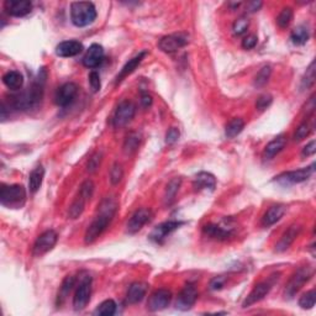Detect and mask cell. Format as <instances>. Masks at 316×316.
<instances>
[{"label":"cell","instance_id":"15","mask_svg":"<svg viewBox=\"0 0 316 316\" xmlns=\"http://www.w3.org/2000/svg\"><path fill=\"white\" fill-rule=\"evenodd\" d=\"M103 61H104V49L98 43L92 44L83 57V64L88 68H97Z\"/></svg>","mask_w":316,"mask_h":316},{"label":"cell","instance_id":"40","mask_svg":"<svg viewBox=\"0 0 316 316\" xmlns=\"http://www.w3.org/2000/svg\"><path fill=\"white\" fill-rule=\"evenodd\" d=\"M248 25H250V22H248V20L246 18L237 19V20L235 21L234 26H232L234 33H235V35H237V36L242 35V33H245L246 31H247Z\"/></svg>","mask_w":316,"mask_h":316},{"label":"cell","instance_id":"31","mask_svg":"<svg viewBox=\"0 0 316 316\" xmlns=\"http://www.w3.org/2000/svg\"><path fill=\"white\" fill-rule=\"evenodd\" d=\"M116 312V303L111 299H108V300L103 301L99 306L95 309L94 315H99V316H111Z\"/></svg>","mask_w":316,"mask_h":316},{"label":"cell","instance_id":"3","mask_svg":"<svg viewBox=\"0 0 316 316\" xmlns=\"http://www.w3.org/2000/svg\"><path fill=\"white\" fill-rule=\"evenodd\" d=\"M97 19V9L93 3L77 2L71 5V20L74 26L85 27Z\"/></svg>","mask_w":316,"mask_h":316},{"label":"cell","instance_id":"52","mask_svg":"<svg viewBox=\"0 0 316 316\" xmlns=\"http://www.w3.org/2000/svg\"><path fill=\"white\" fill-rule=\"evenodd\" d=\"M262 7V3L261 2H253V3H251V4H248V10L250 11H257L259 9V8Z\"/></svg>","mask_w":316,"mask_h":316},{"label":"cell","instance_id":"50","mask_svg":"<svg viewBox=\"0 0 316 316\" xmlns=\"http://www.w3.org/2000/svg\"><path fill=\"white\" fill-rule=\"evenodd\" d=\"M316 152V144L315 141H311L309 145H306L303 150V156L307 157V156H312Z\"/></svg>","mask_w":316,"mask_h":316},{"label":"cell","instance_id":"42","mask_svg":"<svg viewBox=\"0 0 316 316\" xmlns=\"http://www.w3.org/2000/svg\"><path fill=\"white\" fill-rule=\"evenodd\" d=\"M310 131H311V128H310L309 124H306V122H303L300 126L296 128L294 140L295 141H301V140L306 139V137L310 135Z\"/></svg>","mask_w":316,"mask_h":316},{"label":"cell","instance_id":"2","mask_svg":"<svg viewBox=\"0 0 316 316\" xmlns=\"http://www.w3.org/2000/svg\"><path fill=\"white\" fill-rule=\"evenodd\" d=\"M116 211V204L111 200H105L100 206L99 215L95 216L93 222L89 225L88 230L85 232V243H93L95 240L99 239L100 235L105 231L111 219L114 217Z\"/></svg>","mask_w":316,"mask_h":316},{"label":"cell","instance_id":"10","mask_svg":"<svg viewBox=\"0 0 316 316\" xmlns=\"http://www.w3.org/2000/svg\"><path fill=\"white\" fill-rule=\"evenodd\" d=\"M188 43V36L183 33H174V35L164 36L159 41L158 47L166 53L177 52L182 47H184Z\"/></svg>","mask_w":316,"mask_h":316},{"label":"cell","instance_id":"27","mask_svg":"<svg viewBox=\"0 0 316 316\" xmlns=\"http://www.w3.org/2000/svg\"><path fill=\"white\" fill-rule=\"evenodd\" d=\"M44 178V169L42 166H37L30 173L29 177V188L31 193H36L40 190Z\"/></svg>","mask_w":316,"mask_h":316},{"label":"cell","instance_id":"38","mask_svg":"<svg viewBox=\"0 0 316 316\" xmlns=\"http://www.w3.org/2000/svg\"><path fill=\"white\" fill-rule=\"evenodd\" d=\"M180 183H182L180 178H174V179H172L169 182L168 186H167V192H166V199L167 200H172L173 198L175 197L177 192L179 190Z\"/></svg>","mask_w":316,"mask_h":316},{"label":"cell","instance_id":"17","mask_svg":"<svg viewBox=\"0 0 316 316\" xmlns=\"http://www.w3.org/2000/svg\"><path fill=\"white\" fill-rule=\"evenodd\" d=\"M151 219V211L148 209H140L131 216L127 223V231L130 234H136L144 228Z\"/></svg>","mask_w":316,"mask_h":316},{"label":"cell","instance_id":"39","mask_svg":"<svg viewBox=\"0 0 316 316\" xmlns=\"http://www.w3.org/2000/svg\"><path fill=\"white\" fill-rule=\"evenodd\" d=\"M315 83V62L310 64L309 68L306 69L305 77L303 79V86L304 88H310V86L314 85Z\"/></svg>","mask_w":316,"mask_h":316},{"label":"cell","instance_id":"47","mask_svg":"<svg viewBox=\"0 0 316 316\" xmlns=\"http://www.w3.org/2000/svg\"><path fill=\"white\" fill-rule=\"evenodd\" d=\"M257 42H258V38H257L256 35H248L243 38L242 47L245 50H252L256 47Z\"/></svg>","mask_w":316,"mask_h":316},{"label":"cell","instance_id":"11","mask_svg":"<svg viewBox=\"0 0 316 316\" xmlns=\"http://www.w3.org/2000/svg\"><path fill=\"white\" fill-rule=\"evenodd\" d=\"M78 94V86L74 83H66L58 88L55 95V102L58 106H68L74 102Z\"/></svg>","mask_w":316,"mask_h":316},{"label":"cell","instance_id":"1","mask_svg":"<svg viewBox=\"0 0 316 316\" xmlns=\"http://www.w3.org/2000/svg\"><path fill=\"white\" fill-rule=\"evenodd\" d=\"M44 80H46V73L44 71H41V73H38V77L36 78L33 84L29 89L10 98V105L16 110L22 111L32 110V109L37 108L42 102Z\"/></svg>","mask_w":316,"mask_h":316},{"label":"cell","instance_id":"32","mask_svg":"<svg viewBox=\"0 0 316 316\" xmlns=\"http://www.w3.org/2000/svg\"><path fill=\"white\" fill-rule=\"evenodd\" d=\"M140 141H141V136L137 132H131L130 135L126 137L124 144V152L126 155H131L139 148L140 146Z\"/></svg>","mask_w":316,"mask_h":316},{"label":"cell","instance_id":"4","mask_svg":"<svg viewBox=\"0 0 316 316\" xmlns=\"http://www.w3.org/2000/svg\"><path fill=\"white\" fill-rule=\"evenodd\" d=\"M26 200V190L22 186H5L3 184L0 188V201L8 208H21Z\"/></svg>","mask_w":316,"mask_h":316},{"label":"cell","instance_id":"24","mask_svg":"<svg viewBox=\"0 0 316 316\" xmlns=\"http://www.w3.org/2000/svg\"><path fill=\"white\" fill-rule=\"evenodd\" d=\"M216 187V179H215L214 175L211 173L201 172L195 177L194 180V188L197 190L201 189H209L214 190Z\"/></svg>","mask_w":316,"mask_h":316},{"label":"cell","instance_id":"23","mask_svg":"<svg viewBox=\"0 0 316 316\" xmlns=\"http://www.w3.org/2000/svg\"><path fill=\"white\" fill-rule=\"evenodd\" d=\"M285 144H287V139H285V136L281 135V136L276 137V139H274L273 141H270L269 144L267 145V147H265L264 153H263L264 158L272 159L273 157H276V156L278 155V153L285 147Z\"/></svg>","mask_w":316,"mask_h":316},{"label":"cell","instance_id":"30","mask_svg":"<svg viewBox=\"0 0 316 316\" xmlns=\"http://www.w3.org/2000/svg\"><path fill=\"white\" fill-rule=\"evenodd\" d=\"M290 40H292L293 43L298 44V46L306 43L307 40H309V31H307L305 26L295 27L293 30L292 35H290Z\"/></svg>","mask_w":316,"mask_h":316},{"label":"cell","instance_id":"41","mask_svg":"<svg viewBox=\"0 0 316 316\" xmlns=\"http://www.w3.org/2000/svg\"><path fill=\"white\" fill-rule=\"evenodd\" d=\"M122 175H124V170H122L121 164H119V163L114 164L113 168H111V170H110V180H111V183H113L114 186H115V184H117L120 180H121Z\"/></svg>","mask_w":316,"mask_h":316},{"label":"cell","instance_id":"14","mask_svg":"<svg viewBox=\"0 0 316 316\" xmlns=\"http://www.w3.org/2000/svg\"><path fill=\"white\" fill-rule=\"evenodd\" d=\"M197 299H198L197 288L193 284L186 285V287L183 288V290L180 292V294L178 295L177 309L183 310V311L192 309V306L194 305Z\"/></svg>","mask_w":316,"mask_h":316},{"label":"cell","instance_id":"44","mask_svg":"<svg viewBox=\"0 0 316 316\" xmlns=\"http://www.w3.org/2000/svg\"><path fill=\"white\" fill-rule=\"evenodd\" d=\"M89 85H91L92 91H93L94 93L100 91L102 84H100V77L97 72H92V73L89 74Z\"/></svg>","mask_w":316,"mask_h":316},{"label":"cell","instance_id":"12","mask_svg":"<svg viewBox=\"0 0 316 316\" xmlns=\"http://www.w3.org/2000/svg\"><path fill=\"white\" fill-rule=\"evenodd\" d=\"M4 9L11 16L22 18L31 13L32 3L29 0H7L4 3Z\"/></svg>","mask_w":316,"mask_h":316},{"label":"cell","instance_id":"19","mask_svg":"<svg viewBox=\"0 0 316 316\" xmlns=\"http://www.w3.org/2000/svg\"><path fill=\"white\" fill-rule=\"evenodd\" d=\"M180 225H182V222H178V221H167V222L161 223V225H158L157 228L152 231V234H151V239H152L155 242L161 243L164 239H166V237H168L173 231L177 230Z\"/></svg>","mask_w":316,"mask_h":316},{"label":"cell","instance_id":"34","mask_svg":"<svg viewBox=\"0 0 316 316\" xmlns=\"http://www.w3.org/2000/svg\"><path fill=\"white\" fill-rule=\"evenodd\" d=\"M74 283H75L74 277L68 276L66 279H64L63 283H62V287H61V289H60V293H58V304L63 303L64 299L68 296L69 293H71V290L73 289Z\"/></svg>","mask_w":316,"mask_h":316},{"label":"cell","instance_id":"8","mask_svg":"<svg viewBox=\"0 0 316 316\" xmlns=\"http://www.w3.org/2000/svg\"><path fill=\"white\" fill-rule=\"evenodd\" d=\"M92 295V278L91 277H85L82 282H80L79 287L77 288L74 298H73V306L75 310H82L88 305L89 300H91Z\"/></svg>","mask_w":316,"mask_h":316},{"label":"cell","instance_id":"7","mask_svg":"<svg viewBox=\"0 0 316 316\" xmlns=\"http://www.w3.org/2000/svg\"><path fill=\"white\" fill-rule=\"evenodd\" d=\"M136 113V106L133 103L128 102V100H124L117 106L115 115H114L113 122L115 127H122L127 125L131 120L133 119Z\"/></svg>","mask_w":316,"mask_h":316},{"label":"cell","instance_id":"35","mask_svg":"<svg viewBox=\"0 0 316 316\" xmlns=\"http://www.w3.org/2000/svg\"><path fill=\"white\" fill-rule=\"evenodd\" d=\"M293 20V10L290 8H284L281 11V14L277 18V24L281 29H287L289 26V24Z\"/></svg>","mask_w":316,"mask_h":316},{"label":"cell","instance_id":"6","mask_svg":"<svg viewBox=\"0 0 316 316\" xmlns=\"http://www.w3.org/2000/svg\"><path fill=\"white\" fill-rule=\"evenodd\" d=\"M58 240L57 232L53 230H47L43 234H41L40 236L36 240L35 245H33V256L41 257L43 254L52 250L56 246Z\"/></svg>","mask_w":316,"mask_h":316},{"label":"cell","instance_id":"37","mask_svg":"<svg viewBox=\"0 0 316 316\" xmlns=\"http://www.w3.org/2000/svg\"><path fill=\"white\" fill-rule=\"evenodd\" d=\"M270 73H272V69L269 66H265L261 71L258 72V74L256 75V80H254V85L257 86H263L265 83L269 79Z\"/></svg>","mask_w":316,"mask_h":316},{"label":"cell","instance_id":"16","mask_svg":"<svg viewBox=\"0 0 316 316\" xmlns=\"http://www.w3.org/2000/svg\"><path fill=\"white\" fill-rule=\"evenodd\" d=\"M270 289H272V283H270V282H262V283H258L253 288L252 292L248 294L246 300L243 301L242 306L248 307L253 305V304L258 303V301H261L262 299L270 292Z\"/></svg>","mask_w":316,"mask_h":316},{"label":"cell","instance_id":"36","mask_svg":"<svg viewBox=\"0 0 316 316\" xmlns=\"http://www.w3.org/2000/svg\"><path fill=\"white\" fill-rule=\"evenodd\" d=\"M315 300H316V293L315 290H310L300 298L299 300V306L301 309H312L315 305Z\"/></svg>","mask_w":316,"mask_h":316},{"label":"cell","instance_id":"46","mask_svg":"<svg viewBox=\"0 0 316 316\" xmlns=\"http://www.w3.org/2000/svg\"><path fill=\"white\" fill-rule=\"evenodd\" d=\"M179 136H180L179 130H178L177 127H170L168 130V132H167V135H166V142L168 145L175 144V142L179 140Z\"/></svg>","mask_w":316,"mask_h":316},{"label":"cell","instance_id":"18","mask_svg":"<svg viewBox=\"0 0 316 316\" xmlns=\"http://www.w3.org/2000/svg\"><path fill=\"white\" fill-rule=\"evenodd\" d=\"M84 50L83 44L79 41L71 40V41H63L56 47V53L60 57H74V56L79 55L80 52Z\"/></svg>","mask_w":316,"mask_h":316},{"label":"cell","instance_id":"26","mask_svg":"<svg viewBox=\"0 0 316 316\" xmlns=\"http://www.w3.org/2000/svg\"><path fill=\"white\" fill-rule=\"evenodd\" d=\"M3 82H4V84L9 89H11V91H19L22 86V84H24V77H22L20 72L10 71L4 74Z\"/></svg>","mask_w":316,"mask_h":316},{"label":"cell","instance_id":"49","mask_svg":"<svg viewBox=\"0 0 316 316\" xmlns=\"http://www.w3.org/2000/svg\"><path fill=\"white\" fill-rule=\"evenodd\" d=\"M225 282H226V278L225 277H215L214 279H211L210 282V289L211 290H220L221 288L225 285Z\"/></svg>","mask_w":316,"mask_h":316},{"label":"cell","instance_id":"28","mask_svg":"<svg viewBox=\"0 0 316 316\" xmlns=\"http://www.w3.org/2000/svg\"><path fill=\"white\" fill-rule=\"evenodd\" d=\"M203 231L204 234L215 240H228L231 236L230 230H225L223 228H220L217 225H212V223L204 226Z\"/></svg>","mask_w":316,"mask_h":316},{"label":"cell","instance_id":"43","mask_svg":"<svg viewBox=\"0 0 316 316\" xmlns=\"http://www.w3.org/2000/svg\"><path fill=\"white\" fill-rule=\"evenodd\" d=\"M93 192H94V183L92 180H85L84 183L82 184V187H80V190H79V194L82 195V197H84L86 200L91 199L92 195H93Z\"/></svg>","mask_w":316,"mask_h":316},{"label":"cell","instance_id":"25","mask_svg":"<svg viewBox=\"0 0 316 316\" xmlns=\"http://www.w3.org/2000/svg\"><path fill=\"white\" fill-rule=\"evenodd\" d=\"M145 56H146V52H141L140 55H137L136 57H133L132 60L128 61V62L125 64L124 67H122L120 74L116 77V83H120L122 79H124V78H126L128 74L132 73V72L137 68V66H139V64L142 62V60L145 58Z\"/></svg>","mask_w":316,"mask_h":316},{"label":"cell","instance_id":"33","mask_svg":"<svg viewBox=\"0 0 316 316\" xmlns=\"http://www.w3.org/2000/svg\"><path fill=\"white\" fill-rule=\"evenodd\" d=\"M85 201L86 199L82 195H78L77 199H75L73 203H72L71 208H69V216L71 219H77L82 215L83 210H84V206H85Z\"/></svg>","mask_w":316,"mask_h":316},{"label":"cell","instance_id":"9","mask_svg":"<svg viewBox=\"0 0 316 316\" xmlns=\"http://www.w3.org/2000/svg\"><path fill=\"white\" fill-rule=\"evenodd\" d=\"M315 164H311L310 167H305L298 170H293V172H287L277 177V180L282 184H298L301 182H305L309 179L312 175L315 170Z\"/></svg>","mask_w":316,"mask_h":316},{"label":"cell","instance_id":"5","mask_svg":"<svg viewBox=\"0 0 316 316\" xmlns=\"http://www.w3.org/2000/svg\"><path fill=\"white\" fill-rule=\"evenodd\" d=\"M312 276V269L310 267H303L299 270H296L294 276L290 278L289 283L287 284L285 288V296L287 298H293L299 290L303 288V285L311 278Z\"/></svg>","mask_w":316,"mask_h":316},{"label":"cell","instance_id":"51","mask_svg":"<svg viewBox=\"0 0 316 316\" xmlns=\"http://www.w3.org/2000/svg\"><path fill=\"white\" fill-rule=\"evenodd\" d=\"M141 105L144 108H148V106L152 105V97L148 93H142L141 94Z\"/></svg>","mask_w":316,"mask_h":316},{"label":"cell","instance_id":"45","mask_svg":"<svg viewBox=\"0 0 316 316\" xmlns=\"http://www.w3.org/2000/svg\"><path fill=\"white\" fill-rule=\"evenodd\" d=\"M270 104H272V97L268 94H264V95H261V97L257 99L256 106H257V109H259V110H264V109H267Z\"/></svg>","mask_w":316,"mask_h":316},{"label":"cell","instance_id":"13","mask_svg":"<svg viewBox=\"0 0 316 316\" xmlns=\"http://www.w3.org/2000/svg\"><path fill=\"white\" fill-rule=\"evenodd\" d=\"M172 300V293L167 289L156 290L148 300V309L151 311H161L169 305Z\"/></svg>","mask_w":316,"mask_h":316},{"label":"cell","instance_id":"21","mask_svg":"<svg viewBox=\"0 0 316 316\" xmlns=\"http://www.w3.org/2000/svg\"><path fill=\"white\" fill-rule=\"evenodd\" d=\"M285 214V206L284 205H273L268 209L267 212L264 214L263 219H262V226L264 228H269V226L274 225L283 217Z\"/></svg>","mask_w":316,"mask_h":316},{"label":"cell","instance_id":"22","mask_svg":"<svg viewBox=\"0 0 316 316\" xmlns=\"http://www.w3.org/2000/svg\"><path fill=\"white\" fill-rule=\"evenodd\" d=\"M147 292V285L141 282H136V283L131 284V287L128 288L127 292V303L130 304H137L145 298Z\"/></svg>","mask_w":316,"mask_h":316},{"label":"cell","instance_id":"48","mask_svg":"<svg viewBox=\"0 0 316 316\" xmlns=\"http://www.w3.org/2000/svg\"><path fill=\"white\" fill-rule=\"evenodd\" d=\"M100 161H102V155H100V153H95L88 163L89 172H95V170L98 169V167H99Z\"/></svg>","mask_w":316,"mask_h":316},{"label":"cell","instance_id":"20","mask_svg":"<svg viewBox=\"0 0 316 316\" xmlns=\"http://www.w3.org/2000/svg\"><path fill=\"white\" fill-rule=\"evenodd\" d=\"M300 230H301L300 226H298V225L290 226V228L284 232L283 236H282L281 241H279L278 245H277L276 250L278 251V252H283V251H287L288 248L292 246V243L295 241V239L298 237V235H299V232H300Z\"/></svg>","mask_w":316,"mask_h":316},{"label":"cell","instance_id":"29","mask_svg":"<svg viewBox=\"0 0 316 316\" xmlns=\"http://www.w3.org/2000/svg\"><path fill=\"white\" fill-rule=\"evenodd\" d=\"M243 127H245L243 120L240 119V117H235V119H232L231 121L229 122L228 126H226L225 135L226 137H229V139H235V137L239 136L240 133L242 132Z\"/></svg>","mask_w":316,"mask_h":316}]
</instances>
